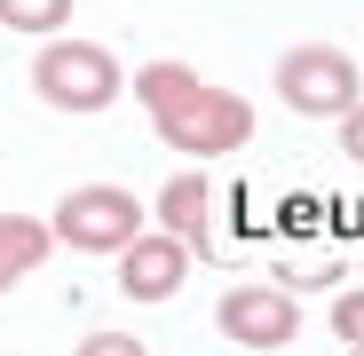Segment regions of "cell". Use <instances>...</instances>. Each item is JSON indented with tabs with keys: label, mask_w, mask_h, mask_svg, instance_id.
I'll return each mask as SVG.
<instances>
[{
	"label": "cell",
	"mask_w": 364,
	"mask_h": 356,
	"mask_svg": "<svg viewBox=\"0 0 364 356\" xmlns=\"http://www.w3.org/2000/svg\"><path fill=\"white\" fill-rule=\"evenodd\" d=\"M277 103H293L301 119H348L364 103V80H356V64H348L341 48L301 40V48L277 55Z\"/></svg>",
	"instance_id": "1"
},
{
	"label": "cell",
	"mask_w": 364,
	"mask_h": 356,
	"mask_svg": "<svg viewBox=\"0 0 364 356\" xmlns=\"http://www.w3.org/2000/svg\"><path fill=\"white\" fill-rule=\"evenodd\" d=\"M159 135H166V151H182V158H222V151H237L254 135V103L237 95V87H191L174 111H159Z\"/></svg>",
	"instance_id": "2"
},
{
	"label": "cell",
	"mask_w": 364,
	"mask_h": 356,
	"mask_svg": "<svg viewBox=\"0 0 364 356\" xmlns=\"http://www.w3.org/2000/svg\"><path fill=\"white\" fill-rule=\"evenodd\" d=\"M32 87L55 111H103V103H119V55L95 40H48L32 55Z\"/></svg>",
	"instance_id": "3"
},
{
	"label": "cell",
	"mask_w": 364,
	"mask_h": 356,
	"mask_svg": "<svg viewBox=\"0 0 364 356\" xmlns=\"http://www.w3.org/2000/svg\"><path fill=\"white\" fill-rule=\"evenodd\" d=\"M48 230H55V246H72V254H127L143 237V206L127 190H111V183H87V190L55 198Z\"/></svg>",
	"instance_id": "4"
},
{
	"label": "cell",
	"mask_w": 364,
	"mask_h": 356,
	"mask_svg": "<svg viewBox=\"0 0 364 356\" xmlns=\"http://www.w3.org/2000/svg\"><path fill=\"white\" fill-rule=\"evenodd\" d=\"M214 325H222V340H237V348L277 356V348H293V333H301V301H293L285 285H230L222 309H214Z\"/></svg>",
	"instance_id": "5"
},
{
	"label": "cell",
	"mask_w": 364,
	"mask_h": 356,
	"mask_svg": "<svg viewBox=\"0 0 364 356\" xmlns=\"http://www.w3.org/2000/svg\"><path fill=\"white\" fill-rule=\"evenodd\" d=\"M182 277H191V246H174L166 230H143L127 254H119V293L127 301H174Z\"/></svg>",
	"instance_id": "6"
},
{
	"label": "cell",
	"mask_w": 364,
	"mask_h": 356,
	"mask_svg": "<svg viewBox=\"0 0 364 356\" xmlns=\"http://www.w3.org/2000/svg\"><path fill=\"white\" fill-rule=\"evenodd\" d=\"M206 222H214V183H206L198 166H182L174 183L159 190V230L174 237V246H198V237H206Z\"/></svg>",
	"instance_id": "7"
},
{
	"label": "cell",
	"mask_w": 364,
	"mask_h": 356,
	"mask_svg": "<svg viewBox=\"0 0 364 356\" xmlns=\"http://www.w3.org/2000/svg\"><path fill=\"white\" fill-rule=\"evenodd\" d=\"M48 254H55V230L40 214H0V293H9L16 277H32Z\"/></svg>",
	"instance_id": "8"
},
{
	"label": "cell",
	"mask_w": 364,
	"mask_h": 356,
	"mask_svg": "<svg viewBox=\"0 0 364 356\" xmlns=\"http://www.w3.org/2000/svg\"><path fill=\"white\" fill-rule=\"evenodd\" d=\"M191 87H198V72H191V64H143V72H135V103H143L151 119H159V111H174Z\"/></svg>",
	"instance_id": "9"
},
{
	"label": "cell",
	"mask_w": 364,
	"mask_h": 356,
	"mask_svg": "<svg viewBox=\"0 0 364 356\" xmlns=\"http://www.w3.org/2000/svg\"><path fill=\"white\" fill-rule=\"evenodd\" d=\"M0 24L24 32V40H55L72 24V0H0Z\"/></svg>",
	"instance_id": "10"
},
{
	"label": "cell",
	"mask_w": 364,
	"mask_h": 356,
	"mask_svg": "<svg viewBox=\"0 0 364 356\" xmlns=\"http://www.w3.org/2000/svg\"><path fill=\"white\" fill-rule=\"evenodd\" d=\"M333 333H341L348 348H364V285H356V293H341V301H333Z\"/></svg>",
	"instance_id": "11"
},
{
	"label": "cell",
	"mask_w": 364,
	"mask_h": 356,
	"mask_svg": "<svg viewBox=\"0 0 364 356\" xmlns=\"http://www.w3.org/2000/svg\"><path fill=\"white\" fill-rule=\"evenodd\" d=\"M80 356H151V348H143L135 333H87V340H80Z\"/></svg>",
	"instance_id": "12"
},
{
	"label": "cell",
	"mask_w": 364,
	"mask_h": 356,
	"mask_svg": "<svg viewBox=\"0 0 364 356\" xmlns=\"http://www.w3.org/2000/svg\"><path fill=\"white\" fill-rule=\"evenodd\" d=\"M341 151H348V158H356V166H364V103H356V111H348V119H341Z\"/></svg>",
	"instance_id": "13"
},
{
	"label": "cell",
	"mask_w": 364,
	"mask_h": 356,
	"mask_svg": "<svg viewBox=\"0 0 364 356\" xmlns=\"http://www.w3.org/2000/svg\"><path fill=\"white\" fill-rule=\"evenodd\" d=\"M356 356H364V348H356Z\"/></svg>",
	"instance_id": "14"
}]
</instances>
